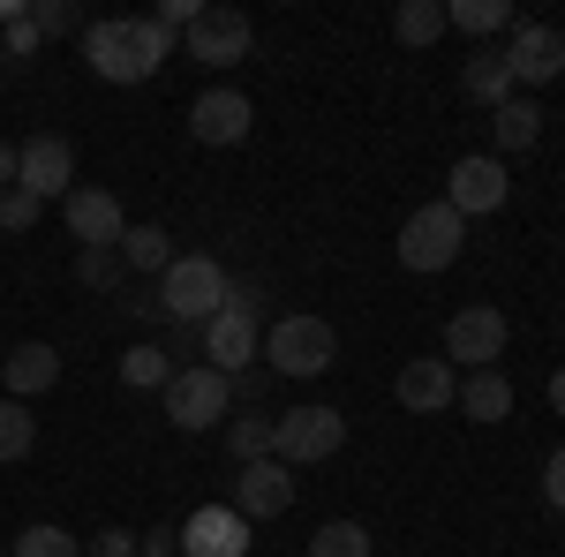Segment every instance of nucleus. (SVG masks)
I'll return each instance as SVG.
<instances>
[{"instance_id":"e433bc0d","label":"nucleus","mask_w":565,"mask_h":557,"mask_svg":"<svg viewBox=\"0 0 565 557\" xmlns=\"http://www.w3.org/2000/svg\"><path fill=\"white\" fill-rule=\"evenodd\" d=\"M543 497H551V505L565 513V444L551 452V468H543Z\"/></svg>"},{"instance_id":"4be33fe9","label":"nucleus","mask_w":565,"mask_h":557,"mask_svg":"<svg viewBox=\"0 0 565 557\" xmlns=\"http://www.w3.org/2000/svg\"><path fill=\"white\" fill-rule=\"evenodd\" d=\"M490 129H498V151H527V143L543 136V114H535V98H521V90H513V98L490 114Z\"/></svg>"},{"instance_id":"a211bd4d","label":"nucleus","mask_w":565,"mask_h":557,"mask_svg":"<svg viewBox=\"0 0 565 557\" xmlns=\"http://www.w3.org/2000/svg\"><path fill=\"white\" fill-rule=\"evenodd\" d=\"M460 399V377H452V362H407L399 369V407H415V415H437V407H452Z\"/></svg>"},{"instance_id":"58836bf2","label":"nucleus","mask_w":565,"mask_h":557,"mask_svg":"<svg viewBox=\"0 0 565 557\" xmlns=\"http://www.w3.org/2000/svg\"><path fill=\"white\" fill-rule=\"evenodd\" d=\"M551 407H558V415H565V369H558V377H551Z\"/></svg>"},{"instance_id":"aec40b11","label":"nucleus","mask_w":565,"mask_h":557,"mask_svg":"<svg viewBox=\"0 0 565 557\" xmlns=\"http://www.w3.org/2000/svg\"><path fill=\"white\" fill-rule=\"evenodd\" d=\"M460 84H468V98H482L490 114L513 98V68H505V53H490V45H476V61L460 68Z\"/></svg>"},{"instance_id":"6ab92c4d","label":"nucleus","mask_w":565,"mask_h":557,"mask_svg":"<svg viewBox=\"0 0 565 557\" xmlns=\"http://www.w3.org/2000/svg\"><path fill=\"white\" fill-rule=\"evenodd\" d=\"M452 407H460L468 422H505V415H513V385H505L498 369H468V377H460V399H452Z\"/></svg>"},{"instance_id":"ddd939ff","label":"nucleus","mask_w":565,"mask_h":557,"mask_svg":"<svg viewBox=\"0 0 565 557\" xmlns=\"http://www.w3.org/2000/svg\"><path fill=\"white\" fill-rule=\"evenodd\" d=\"M61 218H68V234H76L84 249H121V234H129L121 196H106V189H68V196H61Z\"/></svg>"},{"instance_id":"ea45409f","label":"nucleus","mask_w":565,"mask_h":557,"mask_svg":"<svg viewBox=\"0 0 565 557\" xmlns=\"http://www.w3.org/2000/svg\"><path fill=\"white\" fill-rule=\"evenodd\" d=\"M0 557H8V550H0Z\"/></svg>"},{"instance_id":"cd10ccee","label":"nucleus","mask_w":565,"mask_h":557,"mask_svg":"<svg viewBox=\"0 0 565 557\" xmlns=\"http://www.w3.org/2000/svg\"><path fill=\"white\" fill-rule=\"evenodd\" d=\"M167 377H174V362H167L159 346H129V354H121V385H136V392H167Z\"/></svg>"},{"instance_id":"0eeeda50","label":"nucleus","mask_w":565,"mask_h":557,"mask_svg":"<svg viewBox=\"0 0 565 557\" xmlns=\"http://www.w3.org/2000/svg\"><path fill=\"white\" fill-rule=\"evenodd\" d=\"M181 39H189V61H204V68H234V61L257 53V23H249L242 8H226V0H204V15H196Z\"/></svg>"},{"instance_id":"4468645a","label":"nucleus","mask_w":565,"mask_h":557,"mask_svg":"<svg viewBox=\"0 0 565 557\" xmlns=\"http://www.w3.org/2000/svg\"><path fill=\"white\" fill-rule=\"evenodd\" d=\"M249 550V519L234 505H196L181 527V557H242Z\"/></svg>"},{"instance_id":"f8f14e48","label":"nucleus","mask_w":565,"mask_h":557,"mask_svg":"<svg viewBox=\"0 0 565 557\" xmlns=\"http://www.w3.org/2000/svg\"><path fill=\"white\" fill-rule=\"evenodd\" d=\"M513 196V173H505V159H460V167L445 173V204L460 218H482V212H498Z\"/></svg>"},{"instance_id":"393cba45","label":"nucleus","mask_w":565,"mask_h":557,"mask_svg":"<svg viewBox=\"0 0 565 557\" xmlns=\"http://www.w3.org/2000/svg\"><path fill=\"white\" fill-rule=\"evenodd\" d=\"M271 422H279V415H242V422H226V452H234V468L271 460Z\"/></svg>"},{"instance_id":"c756f323","label":"nucleus","mask_w":565,"mask_h":557,"mask_svg":"<svg viewBox=\"0 0 565 557\" xmlns=\"http://www.w3.org/2000/svg\"><path fill=\"white\" fill-rule=\"evenodd\" d=\"M23 15H31L39 39H68V31H84V8H76V0H31Z\"/></svg>"},{"instance_id":"9d476101","label":"nucleus","mask_w":565,"mask_h":557,"mask_svg":"<svg viewBox=\"0 0 565 557\" xmlns=\"http://www.w3.org/2000/svg\"><path fill=\"white\" fill-rule=\"evenodd\" d=\"M505 68H513V90L521 84H558L565 76V31H551V23H513Z\"/></svg>"},{"instance_id":"c9c22d12","label":"nucleus","mask_w":565,"mask_h":557,"mask_svg":"<svg viewBox=\"0 0 565 557\" xmlns=\"http://www.w3.org/2000/svg\"><path fill=\"white\" fill-rule=\"evenodd\" d=\"M8 53H15V61H31V53H39V31H31V15H15V23H8Z\"/></svg>"},{"instance_id":"b1692460","label":"nucleus","mask_w":565,"mask_h":557,"mask_svg":"<svg viewBox=\"0 0 565 557\" xmlns=\"http://www.w3.org/2000/svg\"><path fill=\"white\" fill-rule=\"evenodd\" d=\"M392 31H399V45H430V39H445V0H399Z\"/></svg>"},{"instance_id":"9b49d317","label":"nucleus","mask_w":565,"mask_h":557,"mask_svg":"<svg viewBox=\"0 0 565 557\" xmlns=\"http://www.w3.org/2000/svg\"><path fill=\"white\" fill-rule=\"evenodd\" d=\"M68 181H76V151H68V136H31V143L15 151V189H31L39 204L68 196Z\"/></svg>"},{"instance_id":"4c0bfd02","label":"nucleus","mask_w":565,"mask_h":557,"mask_svg":"<svg viewBox=\"0 0 565 557\" xmlns=\"http://www.w3.org/2000/svg\"><path fill=\"white\" fill-rule=\"evenodd\" d=\"M15 189V143H0V196Z\"/></svg>"},{"instance_id":"bb28decb","label":"nucleus","mask_w":565,"mask_h":557,"mask_svg":"<svg viewBox=\"0 0 565 557\" xmlns=\"http://www.w3.org/2000/svg\"><path fill=\"white\" fill-rule=\"evenodd\" d=\"M39 444V415L23 399H0V460H23Z\"/></svg>"},{"instance_id":"412c9836","label":"nucleus","mask_w":565,"mask_h":557,"mask_svg":"<svg viewBox=\"0 0 565 557\" xmlns=\"http://www.w3.org/2000/svg\"><path fill=\"white\" fill-rule=\"evenodd\" d=\"M513 0H452L445 8V31H468V39H490V31H513Z\"/></svg>"},{"instance_id":"7c9ffc66","label":"nucleus","mask_w":565,"mask_h":557,"mask_svg":"<svg viewBox=\"0 0 565 557\" xmlns=\"http://www.w3.org/2000/svg\"><path fill=\"white\" fill-rule=\"evenodd\" d=\"M76 279H84V287H98V294H121V249H84Z\"/></svg>"},{"instance_id":"7ed1b4c3","label":"nucleus","mask_w":565,"mask_h":557,"mask_svg":"<svg viewBox=\"0 0 565 557\" xmlns=\"http://www.w3.org/2000/svg\"><path fill=\"white\" fill-rule=\"evenodd\" d=\"M218 301H226L218 257H174L159 271V317H167V324H212Z\"/></svg>"},{"instance_id":"72a5a7b5","label":"nucleus","mask_w":565,"mask_h":557,"mask_svg":"<svg viewBox=\"0 0 565 557\" xmlns=\"http://www.w3.org/2000/svg\"><path fill=\"white\" fill-rule=\"evenodd\" d=\"M84 557H136V535H121V527H106V535H90Z\"/></svg>"},{"instance_id":"2f4dec72","label":"nucleus","mask_w":565,"mask_h":557,"mask_svg":"<svg viewBox=\"0 0 565 557\" xmlns=\"http://www.w3.org/2000/svg\"><path fill=\"white\" fill-rule=\"evenodd\" d=\"M39 196H31V189H8V196H0V226H8V234H31V226H39Z\"/></svg>"},{"instance_id":"20e7f679","label":"nucleus","mask_w":565,"mask_h":557,"mask_svg":"<svg viewBox=\"0 0 565 557\" xmlns=\"http://www.w3.org/2000/svg\"><path fill=\"white\" fill-rule=\"evenodd\" d=\"M340 444H348V415L324 407V399L287 407V415L271 422V460H287V468H317V460H332Z\"/></svg>"},{"instance_id":"6e6552de","label":"nucleus","mask_w":565,"mask_h":557,"mask_svg":"<svg viewBox=\"0 0 565 557\" xmlns=\"http://www.w3.org/2000/svg\"><path fill=\"white\" fill-rule=\"evenodd\" d=\"M460 242H468V218L452 212V204H423L399 226V264L407 271H445V264L460 257Z\"/></svg>"},{"instance_id":"423d86ee","label":"nucleus","mask_w":565,"mask_h":557,"mask_svg":"<svg viewBox=\"0 0 565 557\" xmlns=\"http://www.w3.org/2000/svg\"><path fill=\"white\" fill-rule=\"evenodd\" d=\"M226 407H234V377H218L212 362H196V369H174L167 377V422L189 437V429H218L226 422Z\"/></svg>"},{"instance_id":"2eb2a0df","label":"nucleus","mask_w":565,"mask_h":557,"mask_svg":"<svg viewBox=\"0 0 565 557\" xmlns=\"http://www.w3.org/2000/svg\"><path fill=\"white\" fill-rule=\"evenodd\" d=\"M295 505V468L287 460H249L242 468V490H234V513L242 519H279Z\"/></svg>"},{"instance_id":"473e14b6","label":"nucleus","mask_w":565,"mask_h":557,"mask_svg":"<svg viewBox=\"0 0 565 557\" xmlns=\"http://www.w3.org/2000/svg\"><path fill=\"white\" fill-rule=\"evenodd\" d=\"M196 15H204V0H159V8H151V23H159L167 39H174V31H189Z\"/></svg>"},{"instance_id":"39448f33","label":"nucleus","mask_w":565,"mask_h":557,"mask_svg":"<svg viewBox=\"0 0 565 557\" xmlns=\"http://www.w3.org/2000/svg\"><path fill=\"white\" fill-rule=\"evenodd\" d=\"M332 354H340V332H332L324 317H279V324L264 332V362H271L279 377H324Z\"/></svg>"},{"instance_id":"dca6fc26","label":"nucleus","mask_w":565,"mask_h":557,"mask_svg":"<svg viewBox=\"0 0 565 557\" xmlns=\"http://www.w3.org/2000/svg\"><path fill=\"white\" fill-rule=\"evenodd\" d=\"M249 121H257V114H249V98H242V90H204V98H196V106H189V129H196V143H242V136H249Z\"/></svg>"},{"instance_id":"f3484780","label":"nucleus","mask_w":565,"mask_h":557,"mask_svg":"<svg viewBox=\"0 0 565 557\" xmlns=\"http://www.w3.org/2000/svg\"><path fill=\"white\" fill-rule=\"evenodd\" d=\"M0 385H8V399H31V392H53L61 385V354L45 340H23L8 362H0Z\"/></svg>"},{"instance_id":"f03ea898","label":"nucleus","mask_w":565,"mask_h":557,"mask_svg":"<svg viewBox=\"0 0 565 557\" xmlns=\"http://www.w3.org/2000/svg\"><path fill=\"white\" fill-rule=\"evenodd\" d=\"M264 354V287H226L218 317L204 324V362L218 377H242V362Z\"/></svg>"},{"instance_id":"1a4fd4ad","label":"nucleus","mask_w":565,"mask_h":557,"mask_svg":"<svg viewBox=\"0 0 565 557\" xmlns=\"http://www.w3.org/2000/svg\"><path fill=\"white\" fill-rule=\"evenodd\" d=\"M505 340H513V324H505L490 301H468V309L445 324V362H452V369H490V362L505 354Z\"/></svg>"},{"instance_id":"f257e3e1","label":"nucleus","mask_w":565,"mask_h":557,"mask_svg":"<svg viewBox=\"0 0 565 557\" xmlns=\"http://www.w3.org/2000/svg\"><path fill=\"white\" fill-rule=\"evenodd\" d=\"M84 61L106 84H151L174 61V39L151 15H98V23H84Z\"/></svg>"},{"instance_id":"f704fd0d","label":"nucleus","mask_w":565,"mask_h":557,"mask_svg":"<svg viewBox=\"0 0 565 557\" xmlns=\"http://www.w3.org/2000/svg\"><path fill=\"white\" fill-rule=\"evenodd\" d=\"M136 557H181V527H151V535L136 543Z\"/></svg>"},{"instance_id":"a878e982","label":"nucleus","mask_w":565,"mask_h":557,"mask_svg":"<svg viewBox=\"0 0 565 557\" xmlns=\"http://www.w3.org/2000/svg\"><path fill=\"white\" fill-rule=\"evenodd\" d=\"M309 557H370V527L362 519H324L309 535Z\"/></svg>"},{"instance_id":"c85d7f7f","label":"nucleus","mask_w":565,"mask_h":557,"mask_svg":"<svg viewBox=\"0 0 565 557\" xmlns=\"http://www.w3.org/2000/svg\"><path fill=\"white\" fill-rule=\"evenodd\" d=\"M8 557H84V543H76V535H68V527H23V535H15V550Z\"/></svg>"},{"instance_id":"5701e85b","label":"nucleus","mask_w":565,"mask_h":557,"mask_svg":"<svg viewBox=\"0 0 565 557\" xmlns=\"http://www.w3.org/2000/svg\"><path fill=\"white\" fill-rule=\"evenodd\" d=\"M121 264H129V271H167V264H174L167 226H129V234H121Z\"/></svg>"}]
</instances>
